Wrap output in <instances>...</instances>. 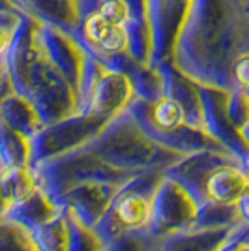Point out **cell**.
Returning <instances> with one entry per match:
<instances>
[{
    "label": "cell",
    "mask_w": 249,
    "mask_h": 251,
    "mask_svg": "<svg viewBox=\"0 0 249 251\" xmlns=\"http://www.w3.org/2000/svg\"><path fill=\"white\" fill-rule=\"evenodd\" d=\"M58 214H60V208L43 193L42 189H38L36 193H32L28 199L17 202L8 212L6 220L21 225L26 230H34L36 227L43 225V223L54 220Z\"/></svg>",
    "instance_id": "2e32d148"
},
{
    "label": "cell",
    "mask_w": 249,
    "mask_h": 251,
    "mask_svg": "<svg viewBox=\"0 0 249 251\" xmlns=\"http://www.w3.org/2000/svg\"><path fill=\"white\" fill-rule=\"evenodd\" d=\"M0 60H2V58H0Z\"/></svg>",
    "instance_id": "8d00e7d4"
},
{
    "label": "cell",
    "mask_w": 249,
    "mask_h": 251,
    "mask_svg": "<svg viewBox=\"0 0 249 251\" xmlns=\"http://www.w3.org/2000/svg\"><path fill=\"white\" fill-rule=\"evenodd\" d=\"M197 212L199 206L195 201L176 182L165 176L154 193L152 218L146 230L159 238L191 230L197 220Z\"/></svg>",
    "instance_id": "8992f818"
},
{
    "label": "cell",
    "mask_w": 249,
    "mask_h": 251,
    "mask_svg": "<svg viewBox=\"0 0 249 251\" xmlns=\"http://www.w3.org/2000/svg\"><path fill=\"white\" fill-rule=\"evenodd\" d=\"M230 81L232 88L242 90L249 84V51H240L230 62Z\"/></svg>",
    "instance_id": "484cf974"
},
{
    "label": "cell",
    "mask_w": 249,
    "mask_h": 251,
    "mask_svg": "<svg viewBox=\"0 0 249 251\" xmlns=\"http://www.w3.org/2000/svg\"><path fill=\"white\" fill-rule=\"evenodd\" d=\"M0 11H17L11 0H0Z\"/></svg>",
    "instance_id": "4dcf8cb0"
},
{
    "label": "cell",
    "mask_w": 249,
    "mask_h": 251,
    "mask_svg": "<svg viewBox=\"0 0 249 251\" xmlns=\"http://www.w3.org/2000/svg\"><path fill=\"white\" fill-rule=\"evenodd\" d=\"M246 173H248V176H249V167H248V169H246Z\"/></svg>",
    "instance_id": "e575fe53"
},
{
    "label": "cell",
    "mask_w": 249,
    "mask_h": 251,
    "mask_svg": "<svg viewBox=\"0 0 249 251\" xmlns=\"http://www.w3.org/2000/svg\"><path fill=\"white\" fill-rule=\"evenodd\" d=\"M244 225V223H242ZM240 229H219V230H186L165 236L159 251H219L227 244L234 232Z\"/></svg>",
    "instance_id": "5bb4252c"
},
{
    "label": "cell",
    "mask_w": 249,
    "mask_h": 251,
    "mask_svg": "<svg viewBox=\"0 0 249 251\" xmlns=\"http://www.w3.org/2000/svg\"><path fill=\"white\" fill-rule=\"evenodd\" d=\"M240 229H242V225H240ZM240 229L234 232V236H232V238H230V240H228L219 251H236L238 250L240 246H242V244H240Z\"/></svg>",
    "instance_id": "83f0119b"
},
{
    "label": "cell",
    "mask_w": 249,
    "mask_h": 251,
    "mask_svg": "<svg viewBox=\"0 0 249 251\" xmlns=\"http://www.w3.org/2000/svg\"><path fill=\"white\" fill-rule=\"evenodd\" d=\"M244 10L238 0H193L171 62L199 86L232 90L230 62L238 52Z\"/></svg>",
    "instance_id": "6da1fadb"
},
{
    "label": "cell",
    "mask_w": 249,
    "mask_h": 251,
    "mask_svg": "<svg viewBox=\"0 0 249 251\" xmlns=\"http://www.w3.org/2000/svg\"><path fill=\"white\" fill-rule=\"evenodd\" d=\"M242 225L238 204L227 206L218 202H206L197 212V220L191 230H219V229H234Z\"/></svg>",
    "instance_id": "d6986e66"
},
{
    "label": "cell",
    "mask_w": 249,
    "mask_h": 251,
    "mask_svg": "<svg viewBox=\"0 0 249 251\" xmlns=\"http://www.w3.org/2000/svg\"><path fill=\"white\" fill-rule=\"evenodd\" d=\"M0 189L11 208L28 199L32 193L38 191L36 180L30 167H2L0 169ZM10 208V210H11Z\"/></svg>",
    "instance_id": "e0dca14e"
},
{
    "label": "cell",
    "mask_w": 249,
    "mask_h": 251,
    "mask_svg": "<svg viewBox=\"0 0 249 251\" xmlns=\"http://www.w3.org/2000/svg\"><path fill=\"white\" fill-rule=\"evenodd\" d=\"M120 186H124V184L86 182V184H81V186L73 188L72 191H68L56 204H58V208L68 210L73 218H77L83 225L92 229L107 212Z\"/></svg>",
    "instance_id": "30bf717a"
},
{
    "label": "cell",
    "mask_w": 249,
    "mask_h": 251,
    "mask_svg": "<svg viewBox=\"0 0 249 251\" xmlns=\"http://www.w3.org/2000/svg\"><path fill=\"white\" fill-rule=\"evenodd\" d=\"M163 238L154 236L148 230H137V232H127L114 240L111 246H107L109 251H159L161 250Z\"/></svg>",
    "instance_id": "603a6c76"
},
{
    "label": "cell",
    "mask_w": 249,
    "mask_h": 251,
    "mask_svg": "<svg viewBox=\"0 0 249 251\" xmlns=\"http://www.w3.org/2000/svg\"><path fill=\"white\" fill-rule=\"evenodd\" d=\"M199 94L202 103L206 135H210L218 145L225 148L246 171L249 167V147L244 143L238 129L227 118V113H225L227 92L210 88V86H199Z\"/></svg>",
    "instance_id": "ba28073f"
},
{
    "label": "cell",
    "mask_w": 249,
    "mask_h": 251,
    "mask_svg": "<svg viewBox=\"0 0 249 251\" xmlns=\"http://www.w3.org/2000/svg\"><path fill=\"white\" fill-rule=\"evenodd\" d=\"M240 244L249 246V225H242V229H240Z\"/></svg>",
    "instance_id": "f546056e"
},
{
    "label": "cell",
    "mask_w": 249,
    "mask_h": 251,
    "mask_svg": "<svg viewBox=\"0 0 249 251\" xmlns=\"http://www.w3.org/2000/svg\"><path fill=\"white\" fill-rule=\"evenodd\" d=\"M30 171L34 175L38 189H42L54 204L62 199L68 191H72L73 188L86 184V182L125 184L129 178L135 176V175L118 173L109 165H105L103 161L96 154H92L86 147L30 165Z\"/></svg>",
    "instance_id": "277c9868"
},
{
    "label": "cell",
    "mask_w": 249,
    "mask_h": 251,
    "mask_svg": "<svg viewBox=\"0 0 249 251\" xmlns=\"http://www.w3.org/2000/svg\"><path fill=\"white\" fill-rule=\"evenodd\" d=\"M236 251H249V246H240Z\"/></svg>",
    "instance_id": "836d02e7"
},
{
    "label": "cell",
    "mask_w": 249,
    "mask_h": 251,
    "mask_svg": "<svg viewBox=\"0 0 249 251\" xmlns=\"http://www.w3.org/2000/svg\"><path fill=\"white\" fill-rule=\"evenodd\" d=\"M133 100H135V92L129 77L105 68L94 86L84 113H92V115L103 116L107 120H113L118 115L125 113Z\"/></svg>",
    "instance_id": "8fae6325"
},
{
    "label": "cell",
    "mask_w": 249,
    "mask_h": 251,
    "mask_svg": "<svg viewBox=\"0 0 249 251\" xmlns=\"http://www.w3.org/2000/svg\"><path fill=\"white\" fill-rule=\"evenodd\" d=\"M109 122L92 113H77L56 124L43 126L30 139V165L86 147Z\"/></svg>",
    "instance_id": "5b68a950"
},
{
    "label": "cell",
    "mask_w": 249,
    "mask_h": 251,
    "mask_svg": "<svg viewBox=\"0 0 249 251\" xmlns=\"http://www.w3.org/2000/svg\"><path fill=\"white\" fill-rule=\"evenodd\" d=\"M19 13L38 25L52 26L73 36L79 23L81 10L77 0H11Z\"/></svg>",
    "instance_id": "7c38bea8"
},
{
    "label": "cell",
    "mask_w": 249,
    "mask_h": 251,
    "mask_svg": "<svg viewBox=\"0 0 249 251\" xmlns=\"http://www.w3.org/2000/svg\"><path fill=\"white\" fill-rule=\"evenodd\" d=\"M0 163L4 167H30V139L0 122Z\"/></svg>",
    "instance_id": "ac0fdd59"
},
{
    "label": "cell",
    "mask_w": 249,
    "mask_h": 251,
    "mask_svg": "<svg viewBox=\"0 0 249 251\" xmlns=\"http://www.w3.org/2000/svg\"><path fill=\"white\" fill-rule=\"evenodd\" d=\"M193 0H145V15L150 32L148 66L171 62L178 32Z\"/></svg>",
    "instance_id": "52a82bcc"
},
{
    "label": "cell",
    "mask_w": 249,
    "mask_h": 251,
    "mask_svg": "<svg viewBox=\"0 0 249 251\" xmlns=\"http://www.w3.org/2000/svg\"><path fill=\"white\" fill-rule=\"evenodd\" d=\"M225 113H227L230 124L234 126L238 131L246 126V122L249 120V101L246 100V96L242 94V90L232 88L230 92H227Z\"/></svg>",
    "instance_id": "d4e9b609"
},
{
    "label": "cell",
    "mask_w": 249,
    "mask_h": 251,
    "mask_svg": "<svg viewBox=\"0 0 249 251\" xmlns=\"http://www.w3.org/2000/svg\"><path fill=\"white\" fill-rule=\"evenodd\" d=\"M4 167L2 163H0V169ZM10 204H8V201L4 197V193H2V189H0V220H6V216H8V212H10Z\"/></svg>",
    "instance_id": "f1b7e54d"
},
{
    "label": "cell",
    "mask_w": 249,
    "mask_h": 251,
    "mask_svg": "<svg viewBox=\"0 0 249 251\" xmlns=\"http://www.w3.org/2000/svg\"><path fill=\"white\" fill-rule=\"evenodd\" d=\"M249 191V176L236 159H228L214 169L206 178V202L236 206Z\"/></svg>",
    "instance_id": "4fadbf2b"
},
{
    "label": "cell",
    "mask_w": 249,
    "mask_h": 251,
    "mask_svg": "<svg viewBox=\"0 0 249 251\" xmlns=\"http://www.w3.org/2000/svg\"><path fill=\"white\" fill-rule=\"evenodd\" d=\"M163 178V169H150L131 176L124 186H120L107 212L92 227L105 246H111L127 232L148 229L152 218V199Z\"/></svg>",
    "instance_id": "3957f363"
},
{
    "label": "cell",
    "mask_w": 249,
    "mask_h": 251,
    "mask_svg": "<svg viewBox=\"0 0 249 251\" xmlns=\"http://www.w3.org/2000/svg\"><path fill=\"white\" fill-rule=\"evenodd\" d=\"M96 11L113 26H127L133 23V11L127 0H101Z\"/></svg>",
    "instance_id": "cb8c5ba5"
},
{
    "label": "cell",
    "mask_w": 249,
    "mask_h": 251,
    "mask_svg": "<svg viewBox=\"0 0 249 251\" xmlns=\"http://www.w3.org/2000/svg\"><path fill=\"white\" fill-rule=\"evenodd\" d=\"M64 212L68 218V250L66 251H105L107 246L100 240V236L94 232V229L83 225L68 210Z\"/></svg>",
    "instance_id": "44dd1931"
},
{
    "label": "cell",
    "mask_w": 249,
    "mask_h": 251,
    "mask_svg": "<svg viewBox=\"0 0 249 251\" xmlns=\"http://www.w3.org/2000/svg\"><path fill=\"white\" fill-rule=\"evenodd\" d=\"M228 159H234L228 152L223 150H202L189 156L180 157L176 163L165 169V176L176 182L180 188L186 191L191 199L195 201L199 208L206 204V195H204V184H206L208 175L214 169L225 163Z\"/></svg>",
    "instance_id": "9c48e42d"
},
{
    "label": "cell",
    "mask_w": 249,
    "mask_h": 251,
    "mask_svg": "<svg viewBox=\"0 0 249 251\" xmlns=\"http://www.w3.org/2000/svg\"><path fill=\"white\" fill-rule=\"evenodd\" d=\"M86 148L105 165L125 175H139L150 169L165 171L180 159V156L161 148L150 137H146L129 111L113 118Z\"/></svg>",
    "instance_id": "7a4b0ae2"
},
{
    "label": "cell",
    "mask_w": 249,
    "mask_h": 251,
    "mask_svg": "<svg viewBox=\"0 0 249 251\" xmlns=\"http://www.w3.org/2000/svg\"><path fill=\"white\" fill-rule=\"evenodd\" d=\"M38 251H66L68 250V218L60 208L54 220L43 223L34 230H28Z\"/></svg>",
    "instance_id": "ffe728a7"
},
{
    "label": "cell",
    "mask_w": 249,
    "mask_h": 251,
    "mask_svg": "<svg viewBox=\"0 0 249 251\" xmlns=\"http://www.w3.org/2000/svg\"><path fill=\"white\" fill-rule=\"evenodd\" d=\"M0 251H38V248L25 227L0 220Z\"/></svg>",
    "instance_id": "7402d4cb"
},
{
    "label": "cell",
    "mask_w": 249,
    "mask_h": 251,
    "mask_svg": "<svg viewBox=\"0 0 249 251\" xmlns=\"http://www.w3.org/2000/svg\"><path fill=\"white\" fill-rule=\"evenodd\" d=\"M240 135H242V139H244V143L249 147V120L246 122V126L240 129Z\"/></svg>",
    "instance_id": "1f68e13d"
},
{
    "label": "cell",
    "mask_w": 249,
    "mask_h": 251,
    "mask_svg": "<svg viewBox=\"0 0 249 251\" xmlns=\"http://www.w3.org/2000/svg\"><path fill=\"white\" fill-rule=\"evenodd\" d=\"M238 212H240V220H242V223H244V225H249V191L238 202Z\"/></svg>",
    "instance_id": "4316f807"
},
{
    "label": "cell",
    "mask_w": 249,
    "mask_h": 251,
    "mask_svg": "<svg viewBox=\"0 0 249 251\" xmlns=\"http://www.w3.org/2000/svg\"><path fill=\"white\" fill-rule=\"evenodd\" d=\"M105 251H109V250H107V248H105Z\"/></svg>",
    "instance_id": "d590c367"
},
{
    "label": "cell",
    "mask_w": 249,
    "mask_h": 251,
    "mask_svg": "<svg viewBox=\"0 0 249 251\" xmlns=\"http://www.w3.org/2000/svg\"><path fill=\"white\" fill-rule=\"evenodd\" d=\"M242 94L246 96V100L249 101V84H248V86H244V88H242Z\"/></svg>",
    "instance_id": "d6a6232c"
},
{
    "label": "cell",
    "mask_w": 249,
    "mask_h": 251,
    "mask_svg": "<svg viewBox=\"0 0 249 251\" xmlns=\"http://www.w3.org/2000/svg\"><path fill=\"white\" fill-rule=\"evenodd\" d=\"M0 122L26 139H32L43 127L30 100L15 92L0 103Z\"/></svg>",
    "instance_id": "9a60e30c"
}]
</instances>
